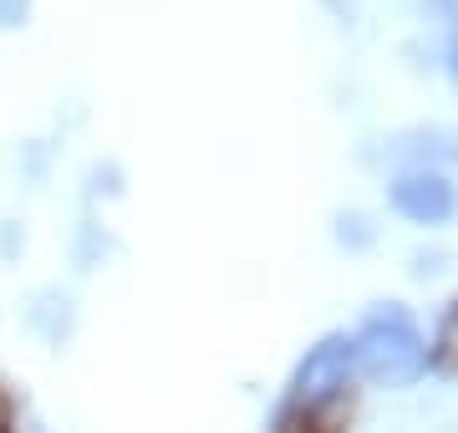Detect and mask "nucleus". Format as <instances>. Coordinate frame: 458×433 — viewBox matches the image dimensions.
Here are the masks:
<instances>
[{"label": "nucleus", "mask_w": 458, "mask_h": 433, "mask_svg": "<svg viewBox=\"0 0 458 433\" xmlns=\"http://www.w3.org/2000/svg\"><path fill=\"white\" fill-rule=\"evenodd\" d=\"M352 347H357L361 378H372L377 387H408L423 378V367H428L423 332L412 327V317L403 306H393V301L367 311V321L352 336Z\"/></svg>", "instance_id": "obj_1"}, {"label": "nucleus", "mask_w": 458, "mask_h": 433, "mask_svg": "<svg viewBox=\"0 0 458 433\" xmlns=\"http://www.w3.org/2000/svg\"><path fill=\"white\" fill-rule=\"evenodd\" d=\"M352 372H357V347H352V336L346 332L321 336V342L301 357V367H295L291 408L295 413H321V408H331V403L346 393Z\"/></svg>", "instance_id": "obj_2"}, {"label": "nucleus", "mask_w": 458, "mask_h": 433, "mask_svg": "<svg viewBox=\"0 0 458 433\" xmlns=\"http://www.w3.org/2000/svg\"><path fill=\"white\" fill-rule=\"evenodd\" d=\"M387 204L412 225H448L458 209V189L438 168H408L387 183Z\"/></svg>", "instance_id": "obj_3"}, {"label": "nucleus", "mask_w": 458, "mask_h": 433, "mask_svg": "<svg viewBox=\"0 0 458 433\" xmlns=\"http://www.w3.org/2000/svg\"><path fill=\"white\" fill-rule=\"evenodd\" d=\"M433 362L443 367V372H458V306L443 317L438 327V347H433Z\"/></svg>", "instance_id": "obj_4"}, {"label": "nucleus", "mask_w": 458, "mask_h": 433, "mask_svg": "<svg viewBox=\"0 0 458 433\" xmlns=\"http://www.w3.org/2000/svg\"><path fill=\"white\" fill-rule=\"evenodd\" d=\"M26 11H31V0H0V31L21 26V21H26Z\"/></svg>", "instance_id": "obj_5"}, {"label": "nucleus", "mask_w": 458, "mask_h": 433, "mask_svg": "<svg viewBox=\"0 0 458 433\" xmlns=\"http://www.w3.org/2000/svg\"><path fill=\"white\" fill-rule=\"evenodd\" d=\"M448 77H454V82H458V31L448 36Z\"/></svg>", "instance_id": "obj_6"}, {"label": "nucleus", "mask_w": 458, "mask_h": 433, "mask_svg": "<svg viewBox=\"0 0 458 433\" xmlns=\"http://www.w3.org/2000/svg\"><path fill=\"white\" fill-rule=\"evenodd\" d=\"M428 5H433V11H443L448 21H458V0H428Z\"/></svg>", "instance_id": "obj_7"}, {"label": "nucleus", "mask_w": 458, "mask_h": 433, "mask_svg": "<svg viewBox=\"0 0 458 433\" xmlns=\"http://www.w3.org/2000/svg\"><path fill=\"white\" fill-rule=\"evenodd\" d=\"M280 433H316V423H306V418H301V423H291V429H280Z\"/></svg>", "instance_id": "obj_8"}, {"label": "nucleus", "mask_w": 458, "mask_h": 433, "mask_svg": "<svg viewBox=\"0 0 458 433\" xmlns=\"http://www.w3.org/2000/svg\"><path fill=\"white\" fill-rule=\"evenodd\" d=\"M0 433H5V429H0Z\"/></svg>", "instance_id": "obj_9"}]
</instances>
